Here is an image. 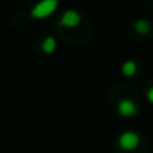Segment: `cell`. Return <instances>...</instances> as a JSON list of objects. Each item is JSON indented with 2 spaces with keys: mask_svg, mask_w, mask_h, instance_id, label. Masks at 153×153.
Segmentation results:
<instances>
[{
  "mask_svg": "<svg viewBox=\"0 0 153 153\" xmlns=\"http://www.w3.org/2000/svg\"><path fill=\"white\" fill-rule=\"evenodd\" d=\"M56 6H58V0H42L33 7L31 16L36 18V19L48 18L49 15H52L55 12Z\"/></svg>",
  "mask_w": 153,
  "mask_h": 153,
  "instance_id": "obj_1",
  "label": "cell"
},
{
  "mask_svg": "<svg viewBox=\"0 0 153 153\" xmlns=\"http://www.w3.org/2000/svg\"><path fill=\"white\" fill-rule=\"evenodd\" d=\"M138 143H140V137L135 132H131V131L123 132L119 137V144L123 150H132L138 146Z\"/></svg>",
  "mask_w": 153,
  "mask_h": 153,
  "instance_id": "obj_2",
  "label": "cell"
},
{
  "mask_svg": "<svg viewBox=\"0 0 153 153\" xmlns=\"http://www.w3.org/2000/svg\"><path fill=\"white\" fill-rule=\"evenodd\" d=\"M79 22H80V15L76 10H67V12H64V15L61 18V25L67 27V28L76 27Z\"/></svg>",
  "mask_w": 153,
  "mask_h": 153,
  "instance_id": "obj_3",
  "label": "cell"
},
{
  "mask_svg": "<svg viewBox=\"0 0 153 153\" xmlns=\"http://www.w3.org/2000/svg\"><path fill=\"white\" fill-rule=\"evenodd\" d=\"M117 111L122 116H132V114L137 113V105L131 100H122L117 105Z\"/></svg>",
  "mask_w": 153,
  "mask_h": 153,
  "instance_id": "obj_4",
  "label": "cell"
},
{
  "mask_svg": "<svg viewBox=\"0 0 153 153\" xmlns=\"http://www.w3.org/2000/svg\"><path fill=\"white\" fill-rule=\"evenodd\" d=\"M134 30L140 34H146L150 31V22L146 21V19H138L135 24H134Z\"/></svg>",
  "mask_w": 153,
  "mask_h": 153,
  "instance_id": "obj_5",
  "label": "cell"
},
{
  "mask_svg": "<svg viewBox=\"0 0 153 153\" xmlns=\"http://www.w3.org/2000/svg\"><path fill=\"white\" fill-rule=\"evenodd\" d=\"M42 49L45 53H52V52L56 49V42L53 37H46L45 42L42 43Z\"/></svg>",
  "mask_w": 153,
  "mask_h": 153,
  "instance_id": "obj_6",
  "label": "cell"
},
{
  "mask_svg": "<svg viewBox=\"0 0 153 153\" xmlns=\"http://www.w3.org/2000/svg\"><path fill=\"white\" fill-rule=\"evenodd\" d=\"M122 71H123L125 76H134L135 71H137V64L134 61H126L122 65Z\"/></svg>",
  "mask_w": 153,
  "mask_h": 153,
  "instance_id": "obj_7",
  "label": "cell"
},
{
  "mask_svg": "<svg viewBox=\"0 0 153 153\" xmlns=\"http://www.w3.org/2000/svg\"><path fill=\"white\" fill-rule=\"evenodd\" d=\"M147 98H149L150 102H153V88H150V89L147 91Z\"/></svg>",
  "mask_w": 153,
  "mask_h": 153,
  "instance_id": "obj_8",
  "label": "cell"
}]
</instances>
